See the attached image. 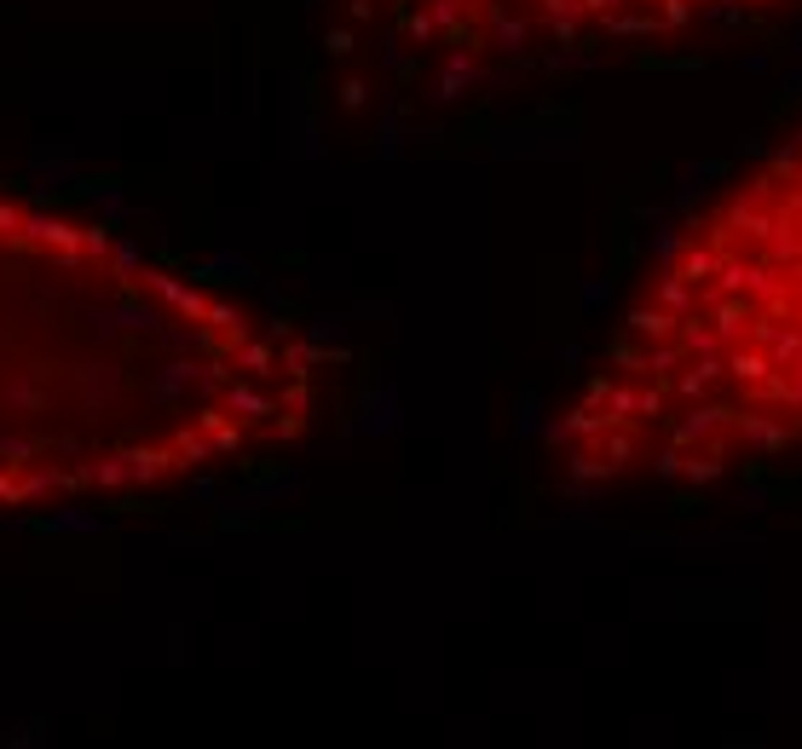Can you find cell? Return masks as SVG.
I'll list each match as a JSON object with an SVG mask.
<instances>
[{
  "label": "cell",
  "mask_w": 802,
  "mask_h": 749,
  "mask_svg": "<svg viewBox=\"0 0 802 749\" xmlns=\"http://www.w3.org/2000/svg\"><path fill=\"white\" fill-rule=\"evenodd\" d=\"M791 0H352L393 70L462 87L786 12Z\"/></svg>",
  "instance_id": "cell-3"
},
{
  "label": "cell",
  "mask_w": 802,
  "mask_h": 749,
  "mask_svg": "<svg viewBox=\"0 0 802 749\" xmlns=\"http://www.w3.org/2000/svg\"><path fill=\"white\" fill-rule=\"evenodd\" d=\"M802 456V127L641 271L554 410L572 490H699Z\"/></svg>",
  "instance_id": "cell-2"
},
{
  "label": "cell",
  "mask_w": 802,
  "mask_h": 749,
  "mask_svg": "<svg viewBox=\"0 0 802 749\" xmlns=\"http://www.w3.org/2000/svg\"><path fill=\"white\" fill-rule=\"evenodd\" d=\"M329 340L110 225L0 191V519L145 502L306 444Z\"/></svg>",
  "instance_id": "cell-1"
}]
</instances>
